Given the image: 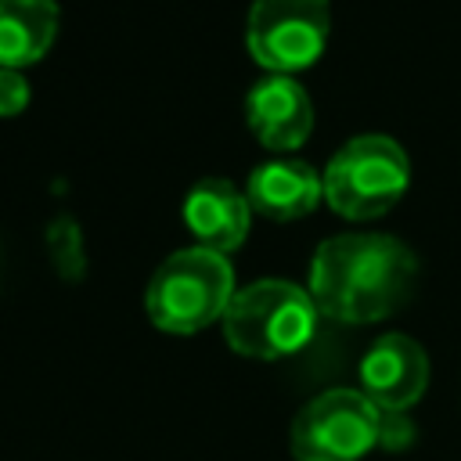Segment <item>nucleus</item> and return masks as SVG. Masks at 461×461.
I'll list each match as a JSON object with an SVG mask.
<instances>
[{"label":"nucleus","instance_id":"obj_2","mask_svg":"<svg viewBox=\"0 0 461 461\" xmlns=\"http://www.w3.org/2000/svg\"><path fill=\"white\" fill-rule=\"evenodd\" d=\"M317 306L310 292L285 277H263L234 292L223 313V339L238 357L285 360L310 346L317 331Z\"/></svg>","mask_w":461,"mask_h":461},{"label":"nucleus","instance_id":"obj_4","mask_svg":"<svg viewBox=\"0 0 461 461\" xmlns=\"http://www.w3.org/2000/svg\"><path fill=\"white\" fill-rule=\"evenodd\" d=\"M324 205L342 220L385 216L411 184L407 151L385 133H360L346 140L321 173Z\"/></svg>","mask_w":461,"mask_h":461},{"label":"nucleus","instance_id":"obj_14","mask_svg":"<svg viewBox=\"0 0 461 461\" xmlns=\"http://www.w3.org/2000/svg\"><path fill=\"white\" fill-rule=\"evenodd\" d=\"M25 104H29V79H25V72L0 65V119L25 112Z\"/></svg>","mask_w":461,"mask_h":461},{"label":"nucleus","instance_id":"obj_12","mask_svg":"<svg viewBox=\"0 0 461 461\" xmlns=\"http://www.w3.org/2000/svg\"><path fill=\"white\" fill-rule=\"evenodd\" d=\"M47 256H50V267L58 270V277L65 281H79L83 270H86V252H83V234H79V223L72 216H54L47 223Z\"/></svg>","mask_w":461,"mask_h":461},{"label":"nucleus","instance_id":"obj_5","mask_svg":"<svg viewBox=\"0 0 461 461\" xmlns=\"http://www.w3.org/2000/svg\"><path fill=\"white\" fill-rule=\"evenodd\" d=\"M328 0H252L245 18V47L267 72L292 76L310 68L328 43Z\"/></svg>","mask_w":461,"mask_h":461},{"label":"nucleus","instance_id":"obj_6","mask_svg":"<svg viewBox=\"0 0 461 461\" xmlns=\"http://www.w3.org/2000/svg\"><path fill=\"white\" fill-rule=\"evenodd\" d=\"M378 447V407L360 389H328L292 421L295 461H360Z\"/></svg>","mask_w":461,"mask_h":461},{"label":"nucleus","instance_id":"obj_10","mask_svg":"<svg viewBox=\"0 0 461 461\" xmlns=\"http://www.w3.org/2000/svg\"><path fill=\"white\" fill-rule=\"evenodd\" d=\"M245 198L252 212L277 223H292L310 216L324 202V184L321 173L303 158H267L249 173Z\"/></svg>","mask_w":461,"mask_h":461},{"label":"nucleus","instance_id":"obj_13","mask_svg":"<svg viewBox=\"0 0 461 461\" xmlns=\"http://www.w3.org/2000/svg\"><path fill=\"white\" fill-rule=\"evenodd\" d=\"M418 439V429L414 421L407 418V411H378V447L382 450H407L411 443Z\"/></svg>","mask_w":461,"mask_h":461},{"label":"nucleus","instance_id":"obj_7","mask_svg":"<svg viewBox=\"0 0 461 461\" xmlns=\"http://www.w3.org/2000/svg\"><path fill=\"white\" fill-rule=\"evenodd\" d=\"M429 389V353L403 331L375 339L360 360V393L378 411H407Z\"/></svg>","mask_w":461,"mask_h":461},{"label":"nucleus","instance_id":"obj_9","mask_svg":"<svg viewBox=\"0 0 461 461\" xmlns=\"http://www.w3.org/2000/svg\"><path fill=\"white\" fill-rule=\"evenodd\" d=\"M184 227L191 230L198 249L230 256L245 245L252 227V205L238 184L227 176H205L198 180L184 198Z\"/></svg>","mask_w":461,"mask_h":461},{"label":"nucleus","instance_id":"obj_1","mask_svg":"<svg viewBox=\"0 0 461 461\" xmlns=\"http://www.w3.org/2000/svg\"><path fill=\"white\" fill-rule=\"evenodd\" d=\"M418 256L393 234H335L310 259L306 292L335 324H378L407 306Z\"/></svg>","mask_w":461,"mask_h":461},{"label":"nucleus","instance_id":"obj_3","mask_svg":"<svg viewBox=\"0 0 461 461\" xmlns=\"http://www.w3.org/2000/svg\"><path fill=\"white\" fill-rule=\"evenodd\" d=\"M234 292L238 288H234L230 259L220 252L187 245L155 267L144 288V310L158 331L194 335L223 321Z\"/></svg>","mask_w":461,"mask_h":461},{"label":"nucleus","instance_id":"obj_11","mask_svg":"<svg viewBox=\"0 0 461 461\" xmlns=\"http://www.w3.org/2000/svg\"><path fill=\"white\" fill-rule=\"evenodd\" d=\"M58 36V0H0V65H36Z\"/></svg>","mask_w":461,"mask_h":461},{"label":"nucleus","instance_id":"obj_8","mask_svg":"<svg viewBox=\"0 0 461 461\" xmlns=\"http://www.w3.org/2000/svg\"><path fill=\"white\" fill-rule=\"evenodd\" d=\"M245 122L267 151H295L313 130V101L295 76L267 72L245 94Z\"/></svg>","mask_w":461,"mask_h":461}]
</instances>
